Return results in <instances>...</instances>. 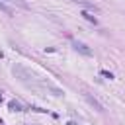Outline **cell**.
Wrapping results in <instances>:
<instances>
[{
  "instance_id": "obj_5",
  "label": "cell",
  "mask_w": 125,
  "mask_h": 125,
  "mask_svg": "<svg viewBox=\"0 0 125 125\" xmlns=\"http://www.w3.org/2000/svg\"><path fill=\"white\" fill-rule=\"evenodd\" d=\"M0 10H2L6 16H14V10H12V8H10V6H8L4 0H0Z\"/></svg>"
},
{
  "instance_id": "obj_7",
  "label": "cell",
  "mask_w": 125,
  "mask_h": 125,
  "mask_svg": "<svg viewBox=\"0 0 125 125\" xmlns=\"http://www.w3.org/2000/svg\"><path fill=\"white\" fill-rule=\"evenodd\" d=\"M102 76H105V78H109V80L113 78V74H111V72H107V70H102Z\"/></svg>"
},
{
  "instance_id": "obj_2",
  "label": "cell",
  "mask_w": 125,
  "mask_h": 125,
  "mask_svg": "<svg viewBox=\"0 0 125 125\" xmlns=\"http://www.w3.org/2000/svg\"><path fill=\"white\" fill-rule=\"evenodd\" d=\"M84 100H86V102H88V104H90V105H92V107H94L96 111H100V113L104 111V105H102V104H100V102H98L96 98H92L90 94H84Z\"/></svg>"
},
{
  "instance_id": "obj_1",
  "label": "cell",
  "mask_w": 125,
  "mask_h": 125,
  "mask_svg": "<svg viewBox=\"0 0 125 125\" xmlns=\"http://www.w3.org/2000/svg\"><path fill=\"white\" fill-rule=\"evenodd\" d=\"M72 47H74V51H78L80 55H84V57H92V49H90L86 43H82V41H72Z\"/></svg>"
},
{
  "instance_id": "obj_8",
  "label": "cell",
  "mask_w": 125,
  "mask_h": 125,
  "mask_svg": "<svg viewBox=\"0 0 125 125\" xmlns=\"http://www.w3.org/2000/svg\"><path fill=\"white\" fill-rule=\"evenodd\" d=\"M4 2H12V0H4Z\"/></svg>"
},
{
  "instance_id": "obj_6",
  "label": "cell",
  "mask_w": 125,
  "mask_h": 125,
  "mask_svg": "<svg viewBox=\"0 0 125 125\" xmlns=\"http://www.w3.org/2000/svg\"><path fill=\"white\" fill-rule=\"evenodd\" d=\"M8 105H10V109H12V111H21V105H20L18 102H14V100H12Z\"/></svg>"
},
{
  "instance_id": "obj_3",
  "label": "cell",
  "mask_w": 125,
  "mask_h": 125,
  "mask_svg": "<svg viewBox=\"0 0 125 125\" xmlns=\"http://www.w3.org/2000/svg\"><path fill=\"white\" fill-rule=\"evenodd\" d=\"M72 2L82 4L84 8H88V10H92V12H98V6H96V4H92V2H88V0H72Z\"/></svg>"
},
{
  "instance_id": "obj_4",
  "label": "cell",
  "mask_w": 125,
  "mask_h": 125,
  "mask_svg": "<svg viewBox=\"0 0 125 125\" xmlns=\"http://www.w3.org/2000/svg\"><path fill=\"white\" fill-rule=\"evenodd\" d=\"M80 16H82V18H84V20H88V21H90V23H94V25H96V23H98V18H96V16H92V14H90V12H86V10H84V12H82V14H80Z\"/></svg>"
}]
</instances>
